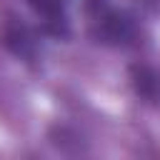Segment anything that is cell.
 <instances>
[{
	"instance_id": "obj_1",
	"label": "cell",
	"mask_w": 160,
	"mask_h": 160,
	"mask_svg": "<svg viewBox=\"0 0 160 160\" xmlns=\"http://www.w3.org/2000/svg\"><path fill=\"white\" fill-rule=\"evenodd\" d=\"M90 15V32L98 42L115 45V48H135L140 45L142 28L135 15L128 10L112 8L108 0H85Z\"/></svg>"
},
{
	"instance_id": "obj_2",
	"label": "cell",
	"mask_w": 160,
	"mask_h": 160,
	"mask_svg": "<svg viewBox=\"0 0 160 160\" xmlns=\"http://www.w3.org/2000/svg\"><path fill=\"white\" fill-rule=\"evenodd\" d=\"M2 42L5 48L18 55L20 60L25 62H35L38 60V52H40V45H38V35L22 25L20 20H8L5 22V30H2Z\"/></svg>"
},
{
	"instance_id": "obj_3",
	"label": "cell",
	"mask_w": 160,
	"mask_h": 160,
	"mask_svg": "<svg viewBox=\"0 0 160 160\" xmlns=\"http://www.w3.org/2000/svg\"><path fill=\"white\" fill-rule=\"evenodd\" d=\"M130 82L138 98H142L150 105H160V75L148 65H132L130 68Z\"/></svg>"
},
{
	"instance_id": "obj_4",
	"label": "cell",
	"mask_w": 160,
	"mask_h": 160,
	"mask_svg": "<svg viewBox=\"0 0 160 160\" xmlns=\"http://www.w3.org/2000/svg\"><path fill=\"white\" fill-rule=\"evenodd\" d=\"M55 2H60V5H65V0H55Z\"/></svg>"
}]
</instances>
